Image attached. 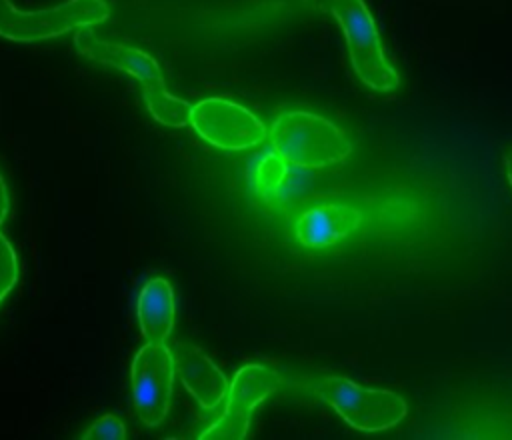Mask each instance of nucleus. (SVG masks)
Wrapping results in <instances>:
<instances>
[{"instance_id": "nucleus-2", "label": "nucleus", "mask_w": 512, "mask_h": 440, "mask_svg": "<svg viewBox=\"0 0 512 440\" xmlns=\"http://www.w3.org/2000/svg\"><path fill=\"white\" fill-rule=\"evenodd\" d=\"M272 148L296 168H326L350 156V142L330 120L306 112H282L270 128Z\"/></svg>"}, {"instance_id": "nucleus-11", "label": "nucleus", "mask_w": 512, "mask_h": 440, "mask_svg": "<svg viewBox=\"0 0 512 440\" xmlns=\"http://www.w3.org/2000/svg\"><path fill=\"white\" fill-rule=\"evenodd\" d=\"M136 310L142 336L148 342H166L174 326V292L170 282L160 276L146 280Z\"/></svg>"}, {"instance_id": "nucleus-16", "label": "nucleus", "mask_w": 512, "mask_h": 440, "mask_svg": "<svg viewBox=\"0 0 512 440\" xmlns=\"http://www.w3.org/2000/svg\"><path fill=\"white\" fill-rule=\"evenodd\" d=\"M504 166H506V176H508V182L512 186V146H508L504 150Z\"/></svg>"}, {"instance_id": "nucleus-3", "label": "nucleus", "mask_w": 512, "mask_h": 440, "mask_svg": "<svg viewBox=\"0 0 512 440\" xmlns=\"http://www.w3.org/2000/svg\"><path fill=\"white\" fill-rule=\"evenodd\" d=\"M338 20L356 76L372 90L388 92L398 86V74L386 60L378 28L364 0H320Z\"/></svg>"}, {"instance_id": "nucleus-8", "label": "nucleus", "mask_w": 512, "mask_h": 440, "mask_svg": "<svg viewBox=\"0 0 512 440\" xmlns=\"http://www.w3.org/2000/svg\"><path fill=\"white\" fill-rule=\"evenodd\" d=\"M282 378L268 366L246 364L236 374L232 384H228V402L222 416L206 428L202 440H242L248 434V424L254 408L266 400L278 386Z\"/></svg>"}, {"instance_id": "nucleus-10", "label": "nucleus", "mask_w": 512, "mask_h": 440, "mask_svg": "<svg viewBox=\"0 0 512 440\" xmlns=\"http://www.w3.org/2000/svg\"><path fill=\"white\" fill-rule=\"evenodd\" d=\"M362 222V212L346 204L310 208L296 220V236L308 248L332 246L350 236Z\"/></svg>"}, {"instance_id": "nucleus-4", "label": "nucleus", "mask_w": 512, "mask_h": 440, "mask_svg": "<svg viewBox=\"0 0 512 440\" xmlns=\"http://www.w3.org/2000/svg\"><path fill=\"white\" fill-rule=\"evenodd\" d=\"M110 16L104 0H66L38 10H20L10 0H0V36L14 42H40L72 30L92 28Z\"/></svg>"}, {"instance_id": "nucleus-13", "label": "nucleus", "mask_w": 512, "mask_h": 440, "mask_svg": "<svg viewBox=\"0 0 512 440\" xmlns=\"http://www.w3.org/2000/svg\"><path fill=\"white\" fill-rule=\"evenodd\" d=\"M18 282V258L6 236L0 232V304Z\"/></svg>"}, {"instance_id": "nucleus-14", "label": "nucleus", "mask_w": 512, "mask_h": 440, "mask_svg": "<svg viewBox=\"0 0 512 440\" xmlns=\"http://www.w3.org/2000/svg\"><path fill=\"white\" fill-rule=\"evenodd\" d=\"M82 438L84 440H124L126 428L114 414H104L82 434Z\"/></svg>"}, {"instance_id": "nucleus-5", "label": "nucleus", "mask_w": 512, "mask_h": 440, "mask_svg": "<svg viewBox=\"0 0 512 440\" xmlns=\"http://www.w3.org/2000/svg\"><path fill=\"white\" fill-rule=\"evenodd\" d=\"M314 390L344 422L362 432L388 430L406 416V402L398 394L364 388L344 376L322 378Z\"/></svg>"}, {"instance_id": "nucleus-1", "label": "nucleus", "mask_w": 512, "mask_h": 440, "mask_svg": "<svg viewBox=\"0 0 512 440\" xmlns=\"http://www.w3.org/2000/svg\"><path fill=\"white\" fill-rule=\"evenodd\" d=\"M76 48L92 62L112 66L134 76L154 120L170 128H182L188 124L192 106L166 90L162 70L150 54L126 44L104 40L88 28H80L76 32Z\"/></svg>"}, {"instance_id": "nucleus-9", "label": "nucleus", "mask_w": 512, "mask_h": 440, "mask_svg": "<svg viewBox=\"0 0 512 440\" xmlns=\"http://www.w3.org/2000/svg\"><path fill=\"white\" fill-rule=\"evenodd\" d=\"M172 354L176 372L192 398L202 408H216L228 392V380L222 370L198 348L188 344H178Z\"/></svg>"}, {"instance_id": "nucleus-15", "label": "nucleus", "mask_w": 512, "mask_h": 440, "mask_svg": "<svg viewBox=\"0 0 512 440\" xmlns=\"http://www.w3.org/2000/svg\"><path fill=\"white\" fill-rule=\"evenodd\" d=\"M8 210H10V196H8V188H6V182L0 174V226L4 224L6 216H8Z\"/></svg>"}, {"instance_id": "nucleus-7", "label": "nucleus", "mask_w": 512, "mask_h": 440, "mask_svg": "<svg viewBox=\"0 0 512 440\" xmlns=\"http://www.w3.org/2000/svg\"><path fill=\"white\" fill-rule=\"evenodd\" d=\"M188 124L202 140L224 150H246L266 138L264 124L248 108L218 96L196 102Z\"/></svg>"}, {"instance_id": "nucleus-6", "label": "nucleus", "mask_w": 512, "mask_h": 440, "mask_svg": "<svg viewBox=\"0 0 512 440\" xmlns=\"http://www.w3.org/2000/svg\"><path fill=\"white\" fill-rule=\"evenodd\" d=\"M174 374V354L164 342H146L136 352L130 368L132 400L146 426H158L166 418Z\"/></svg>"}, {"instance_id": "nucleus-12", "label": "nucleus", "mask_w": 512, "mask_h": 440, "mask_svg": "<svg viewBox=\"0 0 512 440\" xmlns=\"http://www.w3.org/2000/svg\"><path fill=\"white\" fill-rule=\"evenodd\" d=\"M290 178L288 162L274 150L260 152L248 162V184L266 202L282 196V190Z\"/></svg>"}]
</instances>
